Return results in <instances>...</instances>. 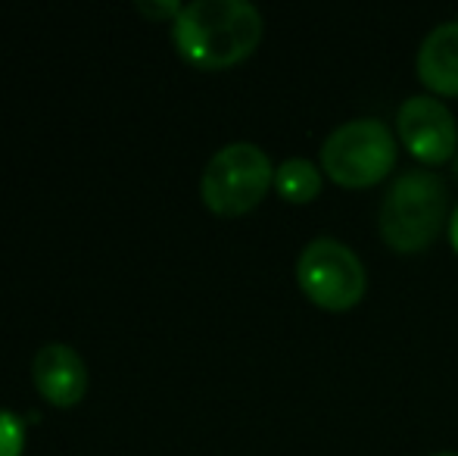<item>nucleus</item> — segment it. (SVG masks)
Wrapping results in <instances>:
<instances>
[{"label":"nucleus","instance_id":"nucleus-3","mask_svg":"<svg viewBox=\"0 0 458 456\" xmlns=\"http://www.w3.org/2000/svg\"><path fill=\"white\" fill-rule=\"evenodd\" d=\"M272 185L275 166L266 151L250 141H234L206 163L199 194L212 213L243 216L259 207Z\"/></svg>","mask_w":458,"mask_h":456},{"label":"nucleus","instance_id":"nucleus-4","mask_svg":"<svg viewBox=\"0 0 458 456\" xmlns=\"http://www.w3.org/2000/svg\"><path fill=\"white\" fill-rule=\"evenodd\" d=\"M396 166V138L377 119L344 122L321 144V169L344 188H371Z\"/></svg>","mask_w":458,"mask_h":456},{"label":"nucleus","instance_id":"nucleus-14","mask_svg":"<svg viewBox=\"0 0 458 456\" xmlns=\"http://www.w3.org/2000/svg\"><path fill=\"white\" fill-rule=\"evenodd\" d=\"M455 176H458V157H455Z\"/></svg>","mask_w":458,"mask_h":456},{"label":"nucleus","instance_id":"nucleus-11","mask_svg":"<svg viewBox=\"0 0 458 456\" xmlns=\"http://www.w3.org/2000/svg\"><path fill=\"white\" fill-rule=\"evenodd\" d=\"M138 10L144 13V16H150V19H172V22H175L178 13H182V4H175V0H163V4H150V0H140Z\"/></svg>","mask_w":458,"mask_h":456},{"label":"nucleus","instance_id":"nucleus-13","mask_svg":"<svg viewBox=\"0 0 458 456\" xmlns=\"http://www.w3.org/2000/svg\"><path fill=\"white\" fill-rule=\"evenodd\" d=\"M434 456H458V453H434Z\"/></svg>","mask_w":458,"mask_h":456},{"label":"nucleus","instance_id":"nucleus-9","mask_svg":"<svg viewBox=\"0 0 458 456\" xmlns=\"http://www.w3.org/2000/svg\"><path fill=\"white\" fill-rule=\"evenodd\" d=\"M275 191L287 203H312L321 194V169L309 159H284L275 169Z\"/></svg>","mask_w":458,"mask_h":456},{"label":"nucleus","instance_id":"nucleus-10","mask_svg":"<svg viewBox=\"0 0 458 456\" xmlns=\"http://www.w3.org/2000/svg\"><path fill=\"white\" fill-rule=\"evenodd\" d=\"M25 422L10 409H0V456H22Z\"/></svg>","mask_w":458,"mask_h":456},{"label":"nucleus","instance_id":"nucleus-5","mask_svg":"<svg viewBox=\"0 0 458 456\" xmlns=\"http://www.w3.org/2000/svg\"><path fill=\"white\" fill-rule=\"evenodd\" d=\"M300 291L327 313L352 310L365 297V266L346 244L315 237L296 260Z\"/></svg>","mask_w":458,"mask_h":456},{"label":"nucleus","instance_id":"nucleus-8","mask_svg":"<svg viewBox=\"0 0 458 456\" xmlns=\"http://www.w3.org/2000/svg\"><path fill=\"white\" fill-rule=\"evenodd\" d=\"M418 79L440 98H458V22H443L421 41Z\"/></svg>","mask_w":458,"mask_h":456},{"label":"nucleus","instance_id":"nucleus-1","mask_svg":"<svg viewBox=\"0 0 458 456\" xmlns=\"http://www.w3.org/2000/svg\"><path fill=\"white\" fill-rule=\"evenodd\" d=\"M172 41L199 69H228L262 41V16L247 0H193L172 22Z\"/></svg>","mask_w":458,"mask_h":456},{"label":"nucleus","instance_id":"nucleus-12","mask_svg":"<svg viewBox=\"0 0 458 456\" xmlns=\"http://www.w3.org/2000/svg\"><path fill=\"white\" fill-rule=\"evenodd\" d=\"M449 241H453V247H455V254H458V207H455L453 219H449Z\"/></svg>","mask_w":458,"mask_h":456},{"label":"nucleus","instance_id":"nucleus-6","mask_svg":"<svg viewBox=\"0 0 458 456\" xmlns=\"http://www.w3.org/2000/svg\"><path fill=\"white\" fill-rule=\"evenodd\" d=\"M396 132L405 151L415 159L428 166L449 163L455 157L458 147V125L455 116L443 100L430 98V94H418L409 98L396 113Z\"/></svg>","mask_w":458,"mask_h":456},{"label":"nucleus","instance_id":"nucleus-2","mask_svg":"<svg viewBox=\"0 0 458 456\" xmlns=\"http://www.w3.org/2000/svg\"><path fill=\"white\" fill-rule=\"evenodd\" d=\"M449 191L440 176L411 169L386 188L380 203V237L396 254H421L446 226Z\"/></svg>","mask_w":458,"mask_h":456},{"label":"nucleus","instance_id":"nucleus-7","mask_svg":"<svg viewBox=\"0 0 458 456\" xmlns=\"http://www.w3.org/2000/svg\"><path fill=\"white\" fill-rule=\"evenodd\" d=\"M35 388L54 407H75L88 391L85 359L69 344H44L31 366Z\"/></svg>","mask_w":458,"mask_h":456}]
</instances>
